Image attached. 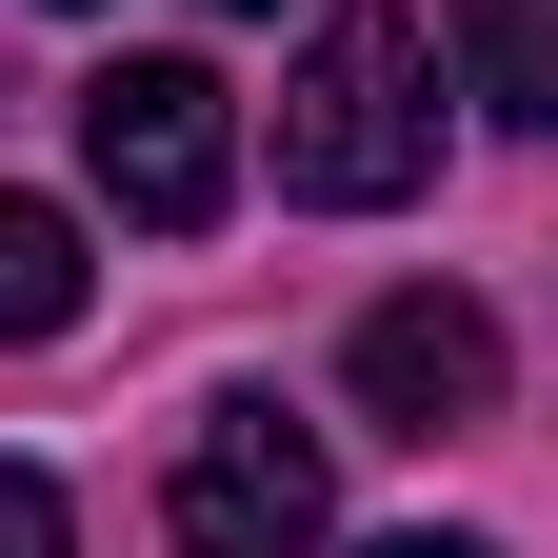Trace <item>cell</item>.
<instances>
[{
	"instance_id": "obj_7",
	"label": "cell",
	"mask_w": 558,
	"mask_h": 558,
	"mask_svg": "<svg viewBox=\"0 0 558 558\" xmlns=\"http://www.w3.org/2000/svg\"><path fill=\"white\" fill-rule=\"evenodd\" d=\"M0 558H81V519H60V478H21V459H0Z\"/></svg>"
},
{
	"instance_id": "obj_6",
	"label": "cell",
	"mask_w": 558,
	"mask_h": 558,
	"mask_svg": "<svg viewBox=\"0 0 558 558\" xmlns=\"http://www.w3.org/2000/svg\"><path fill=\"white\" fill-rule=\"evenodd\" d=\"M60 319H81V220L0 199V339H60Z\"/></svg>"
},
{
	"instance_id": "obj_3",
	"label": "cell",
	"mask_w": 558,
	"mask_h": 558,
	"mask_svg": "<svg viewBox=\"0 0 558 558\" xmlns=\"http://www.w3.org/2000/svg\"><path fill=\"white\" fill-rule=\"evenodd\" d=\"M160 538L180 558H319L339 538V478H319V439L279 399H220L180 439V478H160Z\"/></svg>"
},
{
	"instance_id": "obj_1",
	"label": "cell",
	"mask_w": 558,
	"mask_h": 558,
	"mask_svg": "<svg viewBox=\"0 0 558 558\" xmlns=\"http://www.w3.org/2000/svg\"><path fill=\"white\" fill-rule=\"evenodd\" d=\"M439 180V40L399 21V0H319L300 81H279V199H339V220H379V199Z\"/></svg>"
},
{
	"instance_id": "obj_5",
	"label": "cell",
	"mask_w": 558,
	"mask_h": 558,
	"mask_svg": "<svg viewBox=\"0 0 558 558\" xmlns=\"http://www.w3.org/2000/svg\"><path fill=\"white\" fill-rule=\"evenodd\" d=\"M439 40H459V81H478V120H519V140H558V0H439Z\"/></svg>"
},
{
	"instance_id": "obj_8",
	"label": "cell",
	"mask_w": 558,
	"mask_h": 558,
	"mask_svg": "<svg viewBox=\"0 0 558 558\" xmlns=\"http://www.w3.org/2000/svg\"><path fill=\"white\" fill-rule=\"evenodd\" d=\"M360 558H499V538H439V519H418V538H360Z\"/></svg>"
},
{
	"instance_id": "obj_2",
	"label": "cell",
	"mask_w": 558,
	"mask_h": 558,
	"mask_svg": "<svg viewBox=\"0 0 558 558\" xmlns=\"http://www.w3.org/2000/svg\"><path fill=\"white\" fill-rule=\"evenodd\" d=\"M81 180L120 199V220H220V199H240L220 60H100V81H81Z\"/></svg>"
},
{
	"instance_id": "obj_4",
	"label": "cell",
	"mask_w": 558,
	"mask_h": 558,
	"mask_svg": "<svg viewBox=\"0 0 558 558\" xmlns=\"http://www.w3.org/2000/svg\"><path fill=\"white\" fill-rule=\"evenodd\" d=\"M339 399H360L379 439H459V418H499V319H478L459 279H399V300H360V339H339Z\"/></svg>"
},
{
	"instance_id": "obj_9",
	"label": "cell",
	"mask_w": 558,
	"mask_h": 558,
	"mask_svg": "<svg viewBox=\"0 0 558 558\" xmlns=\"http://www.w3.org/2000/svg\"><path fill=\"white\" fill-rule=\"evenodd\" d=\"M220 21H279V0H220Z\"/></svg>"
}]
</instances>
